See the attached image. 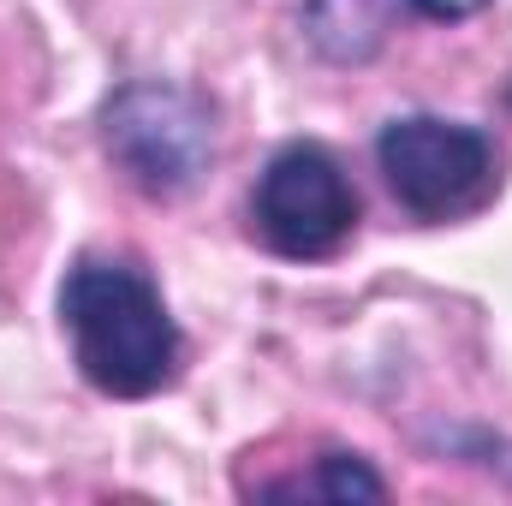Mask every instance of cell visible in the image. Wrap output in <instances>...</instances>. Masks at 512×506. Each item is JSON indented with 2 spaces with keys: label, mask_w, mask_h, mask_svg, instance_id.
<instances>
[{
  "label": "cell",
  "mask_w": 512,
  "mask_h": 506,
  "mask_svg": "<svg viewBox=\"0 0 512 506\" xmlns=\"http://www.w3.org/2000/svg\"><path fill=\"white\" fill-rule=\"evenodd\" d=\"M483 6L489 0H310L304 18H310V42L328 60H370L405 18L453 24V18H471Z\"/></svg>",
  "instance_id": "5"
},
{
  "label": "cell",
  "mask_w": 512,
  "mask_h": 506,
  "mask_svg": "<svg viewBox=\"0 0 512 506\" xmlns=\"http://www.w3.org/2000/svg\"><path fill=\"white\" fill-rule=\"evenodd\" d=\"M60 316L72 328L78 370L114 399L155 393L179 364V328L137 268H120V262L72 268L60 292Z\"/></svg>",
  "instance_id": "1"
},
{
  "label": "cell",
  "mask_w": 512,
  "mask_h": 506,
  "mask_svg": "<svg viewBox=\"0 0 512 506\" xmlns=\"http://www.w3.org/2000/svg\"><path fill=\"white\" fill-rule=\"evenodd\" d=\"M108 149L143 191H185L209 161V114L161 84H137L108 108Z\"/></svg>",
  "instance_id": "4"
},
{
  "label": "cell",
  "mask_w": 512,
  "mask_h": 506,
  "mask_svg": "<svg viewBox=\"0 0 512 506\" xmlns=\"http://www.w3.org/2000/svg\"><path fill=\"white\" fill-rule=\"evenodd\" d=\"M251 221L262 245L280 256H328L358 221V197L340 173V161L316 143H292L280 149L251 197Z\"/></svg>",
  "instance_id": "2"
},
{
  "label": "cell",
  "mask_w": 512,
  "mask_h": 506,
  "mask_svg": "<svg viewBox=\"0 0 512 506\" xmlns=\"http://www.w3.org/2000/svg\"><path fill=\"white\" fill-rule=\"evenodd\" d=\"M298 495H322V501H382V477L364 465V459H346V453H328L316 483L298 489Z\"/></svg>",
  "instance_id": "6"
},
{
  "label": "cell",
  "mask_w": 512,
  "mask_h": 506,
  "mask_svg": "<svg viewBox=\"0 0 512 506\" xmlns=\"http://www.w3.org/2000/svg\"><path fill=\"white\" fill-rule=\"evenodd\" d=\"M382 173L393 197L417 215H459L471 209L489 179H495V149L489 137L471 126H447V120H393L376 143Z\"/></svg>",
  "instance_id": "3"
}]
</instances>
